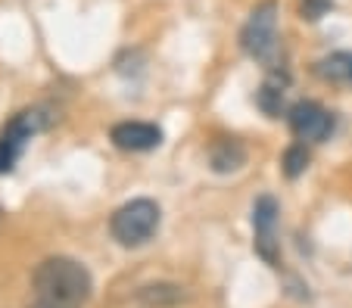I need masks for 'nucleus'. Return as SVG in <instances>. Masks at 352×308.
Wrapping results in <instances>:
<instances>
[{"instance_id":"nucleus-11","label":"nucleus","mask_w":352,"mask_h":308,"mask_svg":"<svg viewBox=\"0 0 352 308\" xmlns=\"http://www.w3.org/2000/svg\"><path fill=\"white\" fill-rule=\"evenodd\" d=\"M284 174L287 178H299V174L309 168V150H306V143H293L290 150L284 153Z\"/></svg>"},{"instance_id":"nucleus-14","label":"nucleus","mask_w":352,"mask_h":308,"mask_svg":"<svg viewBox=\"0 0 352 308\" xmlns=\"http://www.w3.org/2000/svg\"><path fill=\"white\" fill-rule=\"evenodd\" d=\"M34 308H50V305H44V302H38V305H34Z\"/></svg>"},{"instance_id":"nucleus-13","label":"nucleus","mask_w":352,"mask_h":308,"mask_svg":"<svg viewBox=\"0 0 352 308\" xmlns=\"http://www.w3.org/2000/svg\"><path fill=\"white\" fill-rule=\"evenodd\" d=\"M19 153H22V143L10 141L7 134L0 137V174H3V171H10V168L16 165V159H19Z\"/></svg>"},{"instance_id":"nucleus-4","label":"nucleus","mask_w":352,"mask_h":308,"mask_svg":"<svg viewBox=\"0 0 352 308\" xmlns=\"http://www.w3.org/2000/svg\"><path fill=\"white\" fill-rule=\"evenodd\" d=\"M290 128L299 141L321 143V141H327L333 131V115L315 100H299L296 106L290 109Z\"/></svg>"},{"instance_id":"nucleus-9","label":"nucleus","mask_w":352,"mask_h":308,"mask_svg":"<svg viewBox=\"0 0 352 308\" xmlns=\"http://www.w3.org/2000/svg\"><path fill=\"white\" fill-rule=\"evenodd\" d=\"M184 287L178 283H146L138 289V299L146 308H175L178 302H184Z\"/></svg>"},{"instance_id":"nucleus-2","label":"nucleus","mask_w":352,"mask_h":308,"mask_svg":"<svg viewBox=\"0 0 352 308\" xmlns=\"http://www.w3.org/2000/svg\"><path fill=\"white\" fill-rule=\"evenodd\" d=\"M240 47L246 56H253L265 66H278V3L274 0H262L250 13L243 32H240Z\"/></svg>"},{"instance_id":"nucleus-5","label":"nucleus","mask_w":352,"mask_h":308,"mask_svg":"<svg viewBox=\"0 0 352 308\" xmlns=\"http://www.w3.org/2000/svg\"><path fill=\"white\" fill-rule=\"evenodd\" d=\"M253 228H256V252L268 261L278 265V200L274 196H259L253 206Z\"/></svg>"},{"instance_id":"nucleus-6","label":"nucleus","mask_w":352,"mask_h":308,"mask_svg":"<svg viewBox=\"0 0 352 308\" xmlns=\"http://www.w3.org/2000/svg\"><path fill=\"white\" fill-rule=\"evenodd\" d=\"M113 143L119 150H131V153H144V150H156L162 143V131L150 121H122L113 128Z\"/></svg>"},{"instance_id":"nucleus-1","label":"nucleus","mask_w":352,"mask_h":308,"mask_svg":"<svg viewBox=\"0 0 352 308\" xmlns=\"http://www.w3.org/2000/svg\"><path fill=\"white\" fill-rule=\"evenodd\" d=\"M32 287L38 302L50 308H81L91 296V274L81 261L54 255V259H44L34 268Z\"/></svg>"},{"instance_id":"nucleus-12","label":"nucleus","mask_w":352,"mask_h":308,"mask_svg":"<svg viewBox=\"0 0 352 308\" xmlns=\"http://www.w3.org/2000/svg\"><path fill=\"white\" fill-rule=\"evenodd\" d=\"M331 7H333V0H302L299 3V16L306 22H318L331 13Z\"/></svg>"},{"instance_id":"nucleus-7","label":"nucleus","mask_w":352,"mask_h":308,"mask_svg":"<svg viewBox=\"0 0 352 308\" xmlns=\"http://www.w3.org/2000/svg\"><path fill=\"white\" fill-rule=\"evenodd\" d=\"M209 165H212V171H219V174L240 171V168L246 165V147L240 141H234V137H225V141H219L212 147Z\"/></svg>"},{"instance_id":"nucleus-10","label":"nucleus","mask_w":352,"mask_h":308,"mask_svg":"<svg viewBox=\"0 0 352 308\" xmlns=\"http://www.w3.org/2000/svg\"><path fill=\"white\" fill-rule=\"evenodd\" d=\"M284 87H287V75H272L259 91V106L272 119H278L280 109H284Z\"/></svg>"},{"instance_id":"nucleus-3","label":"nucleus","mask_w":352,"mask_h":308,"mask_svg":"<svg viewBox=\"0 0 352 308\" xmlns=\"http://www.w3.org/2000/svg\"><path fill=\"white\" fill-rule=\"evenodd\" d=\"M113 237L122 246H144L160 230V206L153 200H131L113 212Z\"/></svg>"},{"instance_id":"nucleus-8","label":"nucleus","mask_w":352,"mask_h":308,"mask_svg":"<svg viewBox=\"0 0 352 308\" xmlns=\"http://www.w3.org/2000/svg\"><path fill=\"white\" fill-rule=\"evenodd\" d=\"M315 75L331 84H352V50H340L315 62Z\"/></svg>"}]
</instances>
